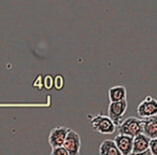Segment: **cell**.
<instances>
[{
	"mask_svg": "<svg viewBox=\"0 0 157 155\" xmlns=\"http://www.w3.org/2000/svg\"><path fill=\"white\" fill-rule=\"evenodd\" d=\"M90 123L93 128L102 135H112L116 130V125L109 118V115L105 116L102 114H97L92 118Z\"/></svg>",
	"mask_w": 157,
	"mask_h": 155,
	"instance_id": "cell-1",
	"label": "cell"
},
{
	"mask_svg": "<svg viewBox=\"0 0 157 155\" xmlns=\"http://www.w3.org/2000/svg\"><path fill=\"white\" fill-rule=\"evenodd\" d=\"M118 131L120 134L128 135L131 137H136L139 134L143 133V127H142V120L135 116L125 118L118 125Z\"/></svg>",
	"mask_w": 157,
	"mask_h": 155,
	"instance_id": "cell-2",
	"label": "cell"
},
{
	"mask_svg": "<svg viewBox=\"0 0 157 155\" xmlns=\"http://www.w3.org/2000/svg\"><path fill=\"white\" fill-rule=\"evenodd\" d=\"M127 108H128V105H127L126 99L120 101H112V103L110 101V105L108 107V115L116 126L121 124L122 118L124 116Z\"/></svg>",
	"mask_w": 157,
	"mask_h": 155,
	"instance_id": "cell-3",
	"label": "cell"
},
{
	"mask_svg": "<svg viewBox=\"0 0 157 155\" xmlns=\"http://www.w3.org/2000/svg\"><path fill=\"white\" fill-rule=\"evenodd\" d=\"M137 113L143 118L157 115V100L152 96H146L145 99L142 100L138 106Z\"/></svg>",
	"mask_w": 157,
	"mask_h": 155,
	"instance_id": "cell-4",
	"label": "cell"
},
{
	"mask_svg": "<svg viewBox=\"0 0 157 155\" xmlns=\"http://www.w3.org/2000/svg\"><path fill=\"white\" fill-rule=\"evenodd\" d=\"M63 146L67 149L69 155H78L81 150V137L76 131L69 129L67 137L63 142Z\"/></svg>",
	"mask_w": 157,
	"mask_h": 155,
	"instance_id": "cell-5",
	"label": "cell"
},
{
	"mask_svg": "<svg viewBox=\"0 0 157 155\" xmlns=\"http://www.w3.org/2000/svg\"><path fill=\"white\" fill-rule=\"evenodd\" d=\"M70 128L65 126H57L51 130L50 135H48V143L52 148L55 146H60L63 145V142L67 137V134Z\"/></svg>",
	"mask_w": 157,
	"mask_h": 155,
	"instance_id": "cell-6",
	"label": "cell"
},
{
	"mask_svg": "<svg viewBox=\"0 0 157 155\" xmlns=\"http://www.w3.org/2000/svg\"><path fill=\"white\" fill-rule=\"evenodd\" d=\"M116 146L121 151L122 155H130L132 154V146H133V137L124 134H118L114 138Z\"/></svg>",
	"mask_w": 157,
	"mask_h": 155,
	"instance_id": "cell-7",
	"label": "cell"
},
{
	"mask_svg": "<svg viewBox=\"0 0 157 155\" xmlns=\"http://www.w3.org/2000/svg\"><path fill=\"white\" fill-rule=\"evenodd\" d=\"M151 138L144 135L143 133L139 134L136 137H133V146H132V154H143L145 151L150 148Z\"/></svg>",
	"mask_w": 157,
	"mask_h": 155,
	"instance_id": "cell-8",
	"label": "cell"
},
{
	"mask_svg": "<svg viewBox=\"0 0 157 155\" xmlns=\"http://www.w3.org/2000/svg\"><path fill=\"white\" fill-rule=\"evenodd\" d=\"M142 127H143V134L147 137L157 138V115L144 118L142 120Z\"/></svg>",
	"mask_w": 157,
	"mask_h": 155,
	"instance_id": "cell-9",
	"label": "cell"
},
{
	"mask_svg": "<svg viewBox=\"0 0 157 155\" xmlns=\"http://www.w3.org/2000/svg\"><path fill=\"white\" fill-rule=\"evenodd\" d=\"M99 154L101 155H122L121 151L116 146L114 140H105L100 144L99 148Z\"/></svg>",
	"mask_w": 157,
	"mask_h": 155,
	"instance_id": "cell-10",
	"label": "cell"
},
{
	"mask_svg": "<svg viewBox=\"0 0 157 155\" xmlns=\"http://www.w3.org/2000/svg\"><path fill=\"white\" fill-rule=\"evenodd\" d=\"M127 91L126 87L123 85L113 86L109 90V99L110 101H120L123 99H126Z\"/></svg>",
	"mask_w": 157,
	"mask_h": 155,
	"instance_id": "cell-11",
	"label": "cell"
},
{
	"mask_svg": "<svg viewBox=\"0 0 157 155\" xmlns=\"http://www.w3.org/2000/svg\"><path fill=\"white\" fill-rule=\"evenodd\" d=\"M63 85H65V80H63V76H60V74H57V76H54V87L56 88L57 91H60L63 88Z\"/></svg>",
	"mask_w": 157,
	"mask_h": 155,
	"instance_id": "cell-12",
	"label": "cell"
},
{
	"mask_svg": "<svg viewBox=\"0 0 157 155\" xmlns=\"http://www.w3.org/2000/svg\"><path fill=\"white\" fill-rule=\"evenodd\" d=\"M43 86L45 90H52L53 86H54V78L50 74L44 76L43 79Z\"/></svg>",
	"mask_w": 157,
	"mask_h": 155,
	"instance_id": "cell-13",
	"label": "cell"
},
{
	"mask_svg": "<svg viewBox=\"0 0 157 155\" xmlns=\"http://www.w3.org/2000/svg\"><path fill=\"white\" fill-rule=\"evenodd\" d=\"M51 154L53 155H69L68 153L67 149L65 148L63 145H60V146H55V148H52V152Z\"/></svg>",
	"mask_w": 157,
	"mask_h": 155,
	"instance_id": "cell-14",
	"label": "cell"
},
{
	"mask_svg": "<svg viewBox=\"0 0 157 155\" xmlns=\"http://www.w3.org/2000/svg\"><path fill=\"white\" fill-rule=\"evenodd\" d=\"M150 152L151 155H157V138H152L150 141Z\"/></svg>",
	"mask_w": 157,
	"mask_h": 155,
	"instance_id": "cell-15",
	"label": "cell"
}]
</instances>
